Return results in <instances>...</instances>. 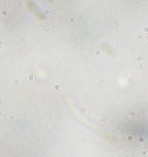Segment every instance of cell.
<instances>
[{"label": "cell", "instance_id": "obj_3", "mask_svg": "<svg viewBox=\"0 0 148 157\" xmlns=\"http://www.w3.org/2000/svg\"><path fill=\"white\" fill-rule=\"evenodd\" d=\"M0 116H1V112H0Z\"/></svg>", "mask_w": 148, "mask_h": 157}, {"label": "cell", "instance_id": "obj_2", "mask_svg": "<svg viewBox=\"0 0 148 157\" xmlns=\"http://www.w3.org/2000/svg\"><path fill=\"white\" fill-rule=\"evenodd\" d=\"M1 44H2V41H1V40H0V45H1Z\"/></svg>", "mask_w": 148, "mask_h": 157}, {"label": "cell", "instance_id": "obj_1", "mask_svg": "<svg viewBox=\"0 0 148 157\" xmlns=\"http://www.w3.org/2000/svg\"><path fill=\"white\" fill-rule=\"evenodd\" d=\"M7 14H8V12H7V11H5V10H4V11H1V15H4V17H5V15H7Z\"/></svg>", "mask_w": 148, "mask_h": 157}]
</instances>
